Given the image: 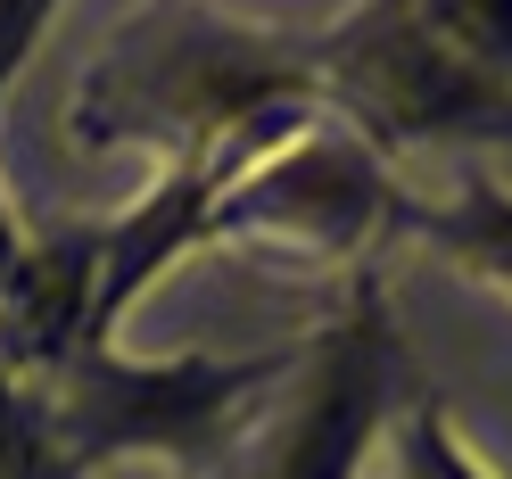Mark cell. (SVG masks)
Returning a JSON list of instances; mask_svg holds the SVG:
<instances>
[{
    "instance_id": "7a4b0ae2",
    "label": "cell",
    "mask_w": 512,
    "mask_h": 479,
    "mask_svg": "<svg viewBox=\"0 0 512 479\" xmlns=\"http://www.w3.org/2000/svg\"><path fill=\"white\" fill-rule=\"evenodd\" d=\"M290 364L298 347H273V356H166V364H124L108 347H83L42 389V422L75 479L116 455H157L182 479H199L207 463L223 471L240 455V438L256 430L265 397L290 380Z\"/></svg>"
},
{
    "instance_id": "52a82bcc",
    "label": "cell",
    "mask_w": 512,
    "mask_h": 479,
    "mask_svg": "<svg viewBox=\"0 0 512 479\" xmlns=\"http://www.w3.org/2000/svg\"><path fill=\"white\" fill-rule=\"evenodd\" d=\"M215 174L207 166H166L133 207L116 223H100V290H91V347H108V331L124 323V306H133L157 273L190 248H207V199H215Z\"/></svg>"
},
{
    "instance_id": "30bf717a",
    "label": "cell",
    "mask_w": 512,
    "mask_h": 479,
    "mask_svg": "<svg viewBox=\"0 0 512 479\" xmlns=\"http://www.w3.org/2000/svg\"><path fill=\"white\" fill-rule=\"evenodd\" d=\"M0 479H75L50 446V422H42V397L0 380Z\"/></svg>"
},
{
    "instance_id": "8fae6325",
    "label": "cell",
    "mask_w": 512,
    "mask_h": 479,
    "mask_svg": "<svg viewBox=\"0 0 512 479\" xmlns=\"http://www.w3.org/2000/svg\"><path fill=\"white\" fill-rule=\"evenodd\" d=\"M430 25L471 58V67L512 83V0H430Z\"/></svg>"
},
{
    "instance_id": "9c48e42d",
    "label": "cell",
    "mask_w": 512,
    "mask_h": 479,
    "mask_svg": "<svg viewBox=\"0 0 512 479\" xmlns=\"http://www.w3.org/2000/svg\"><path fill=\"white\" fill-rule=\"evenodd\" d=\"M389 471L397 479H488L471 463V446L455 438L438 397H413V405L389 413Z\"/></svg>"
},
{
    "instance_id": "3957f363",
    "label": "cell",
    "mask_w": 512,
    "mask_h": 479,
    "mask_svg": "<svg viewBox=\"0 0 512 479\" xmlns=\"http://www.w3.org/2000/svg\"><path fill=\"white\" fill-rule=\"evenodd\" d=\"M314 75L339 124L380 166L397 149H488L512 141V83L471 67L430 9H356L314 42Z\"/></svg>"
},
{
    "instance_id": "8992f818",
    "label": "cell",
    "mask_w": 512,
    "mask_h": 479,
    "mask_svg": "<svg viewBox=\"0 0 512 479\" xmlns=\"http://www.w3.org/2000/svg\"><path fill=\"white\" fill-rule=\"evenodd\" d=\"M91 290H100V223L17 240L0 273V380L42 397L91 347Z\"/></svg>"
},
{
    "instance_id": "277c9868",
    "label": "cell",
    "mask_w": 512,
    "mask_h": 479,
    "mask_svg": "<svg viewBox=\"0 0 512 479\" xmlns=\"http://www.w3.org/2000/svg\"><path fill=\"white\" fill-rule=\"evenodd\" d=\"M389 397H397L389 298L372 273H356V290L298 347L290 380L256 413V430L223 463V479H356L372 438L389 430Z\"/></svg>"
},
{
    "instance_id": "7c38bea8",
    "label": "cell",
    "mask_w": 512,
    "mask_h": 479,
    "mask_svg": "<svg viewBox=\"0 0 512 479\" xmlns=\"http://www.w3.org/2000/svg\"><path fill=\"white\" fill-rule=\"evenodd\" d=\"M42 25H50V9H34V0H25V9H0V83H9L17 58L42 42Z\"/></svg>"
},
{
    "instance_id": "5b68a950",
    "label": "cell",
    "mask_w": 512,
    "mask_h": 479,
    "mask_svg": "<svg viewBox=\"0 0 512 479\" xmlns=\"http://www.w3.org/2000/svg\"><path fill=\"white\" fill-rule=\"evenodd\" d=\"M397 215H405L397 174L347 124L314 116L298 141L265 149L207 199V240H248L298 265H356L372 232H389Z\"/></svg>"
},
{
    "instance_id": "ba28073f",
    "label": "cell",
    "mask_w": 512,
    "mask_h": 479,
    "mask_svg": "<svg viewBox=\"0 0 512 479\" xmlns=\"http://www.w3.org/2000/svg\"><path fill=\"white\" fill-rule=\"evenodd\" d=\"M397 232L430 240L438 257H455L463 273L496 281V290H512V190L496 174H463L455 199H413L405 190V215Z\"/></svg>"
},
{
    "instance_id": "6da1fadb",
    "label": "cell",
    "mask_w": 512,
    "mask_h": 479,
    "mask_svg": "<svg viewBox=\"0 0 512 479\" xmlns=\"http://www.w3.org/2000/svg\"><path fill=\"white\" fill-rule=\"evenodd\" d=\"M314 100H323V75L298 42L248 34V25H133L91 67L67 124L83 149L149 141L166 166H215L265 116Z\"/></svg>"
}]
</instances>
